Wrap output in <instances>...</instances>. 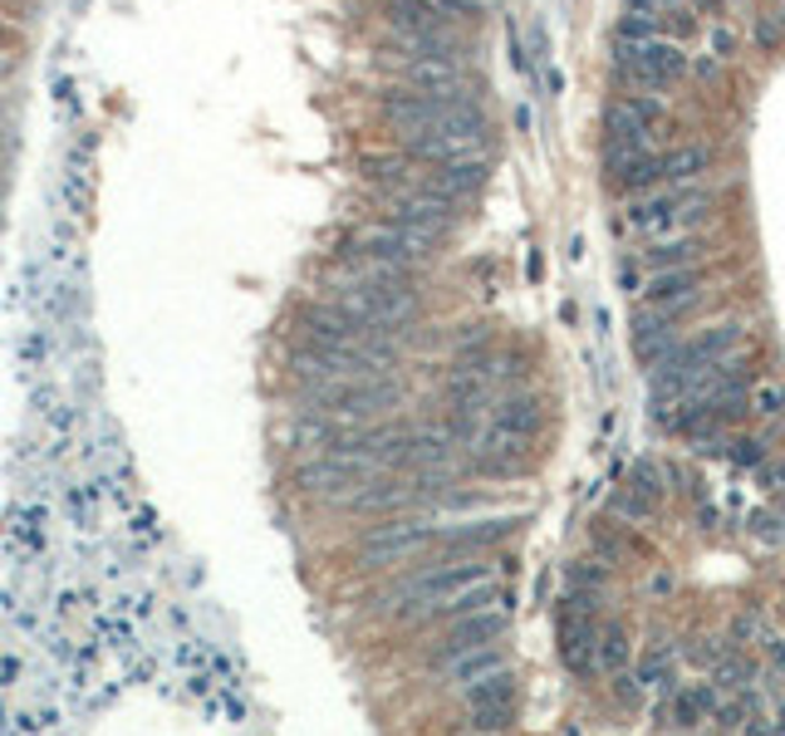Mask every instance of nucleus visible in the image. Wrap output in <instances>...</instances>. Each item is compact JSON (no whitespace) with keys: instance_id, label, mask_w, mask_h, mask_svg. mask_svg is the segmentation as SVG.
<instances>
[{"instance_id":"3","label":"nucleus","mask_w":785,"mask_h":736,"mask_svg":"<svg viewBox=\"0 0 785 736\" xmlns=\"http://www.w3.org/2000/svg\"><path fill=\"white\" fill-rule=\"evenodd\" d=\"M461 697H467V727L477 736H506L510 732V722H516V678H510V668L461 687Z\"/></svg>"},{"instance_id":"1","label":"nucleus","mask_w":785,"mask_h":736,"mask_svg":"<svg viewBox=\"0 0 785 736\" xmlns=\"http://www.w3.org/2000/svg\"><path fill=\"white\" fill-rule=\"evenodd\" d=\"M624 221L644 246L683 241V236H697L702 221H707V192H702V182L644 192V197H634V207H628Z\"/></svg>"},{"instance_id":"10","label":"nucleus","mask_w":785,"mask_h":736,"mask_svg":"<svg viewBox=\"0 0 785 736\" xmlns=\"http://www.w3.org/2000/svg\"><path fill=\"white\" fill-rule=\"evenodd\" d=\"M752 412H761V418H781L785 412V384L781 378H756L752 384Z\"/></svg>"},{"instance_id":"8","label":"nucleus","mask_w":785,"mask_h":736,"mask_svg":"<svg viewBox=\"0 0 785 736\" xmlns=\"http://www.w3.org/2000/svg\"><path fill=\"white\" fill-rule=\"evenodd\" d=\"M506 668V653H501V644H486V648H467L461 658H451L447 668H443V678L457 687H471V683H481V678H491V673H501Z\"/></svg>"},{"instance_id":"4","label":"nucleus","mask_w":785,"mask_h":736,"mask_svg":"<svg viewBox=\"0 0 785 736\" xmlns=\"http://www.w3.org/2000/svg\"><path fill=\"white\" fill-rule=\"evenodd\" d=\"M437 540V526L427 520H392V526H374L364 536V560L368 565H398V560H413L418 550Z\"/></svg>"},{"instance_id":"11","label":"nucleus","mask_w":785,"mask_h":736,"mask_svg":"<svg viewBox=\"0 0 785 736\" xmlns=\"http://www.w3.org/2000/svg\"><path fill=\"white\" fill-rule=\"evenodd\" d=\"M467 736H477V732H467Z\"/></svg>"},{"instance_id":"6","label":"nucleus","mask_w":785,"mask_h":736,"mask_svg":"<svg viewBox=\"0 0 785 736\" xmlns=\"http://www.w3.org/2000/svg\"><path fill=\"white\" fill-rule=\"evenodd\" d=\"M658 501H663V471L653 467V461H638V467L628 471V481L609 496V510L638 526V520H648L653 510H658Z\"/></svg>"},{"instance_id":"9","label":"nucleus","mask_w":785,"mask_h":736,"mask_svg":"<svg viewBox=\"0 0 785 736\" xmlns=\"http://www.w3.org/2000/svg\"><path fill=\"white\" fill-rule=\"evenodd\" d=\"M628 634L618 624H604L599 628V644H594V663H599V673H624V663H628Z\"/></svg>"},{"instance_id":"7","label":"nucleus","mask_w":785,"mask_h":736,"mask_svg":"<svg viewBox=\"0 0 785 736\" xmlns=\"http://www.w3.org/2000/svg\"><path fill=\"white\" fill-rule=\"evenodd\" d=\"M540 422H545V412H540V402H535L530 394H501L486 408V427H496V432H520V437H535L540 432Z\"/></svg>"},{"instance_id":"5","label":"nucleus","mask_w":785,"mask_h":736,"mask_svg":"<svg viewBox=\"0 0 785 736\" xmlns=\"http://www.w3.org/2000/svg\"><path fill=\"white\" fill-rule=\"evenodd\" d=\"M520 520L516 516H477V520H457V526H437V545H443L447 555H457V560H467V555H481L486 545L506 540L510 530H516Z\"/></svg>"},{"instance_id":"2","label":"nucleus","mask_w":785,"mask_h":736,"mask_svg":"<svg viewBox=\"0 0 785 736\" xmlns=\"http://www.w3.org/2000/svg\"><path fill=\"white\" fill-rule=\"evenodd\" d=\"M614 74L628 93H653L677 84V79H693V54L677 40H618Z\"/></svg>"}]
</instances>
